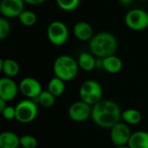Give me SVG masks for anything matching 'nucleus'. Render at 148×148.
<instances>
[{"mask_svg":"<svg viewBox=\"0 0 148 148\" xmlns=\"http://www.w3.org/2000/svg\"><path fill=\"white\" fill-rule=\"evenodd\" d=\"M147 13H148V12H147Z\"/></svg>","mask_w":148,"mask_h":148,"instance_id":"obj_33","label":"nucleus"},{"mask_svg":"<svg viewBox=\"0 0 148 148\" xmlns=\"http://www.w3.org/2000/svg\"><path fill=\"white\" fill-rule=\"evenodd\" d=\"M18 148H22V147H18Z\"/></svg>","mask_w":148,"mask_h":148,"instance_id":"obj_32","label":"nucleus"},{"mask_svg":"<svg viewBox=\"0 0 148 148\" xmlns=\"http://www.w3.org/2000/svg\"><path fill=\"white\" fill-rule=\"evenodd\" d=\"M2 115L7 120H12L14 119H16V109H15V107L7 106L5 107V109L4 110Z\"/></svg>","mask_w":148,"mask_h":148,"instance_id":"obj_26","label":"nucleus"},{"mask_svg":"<svg viewBox=\"0 0 148 148\" xmlns=\"http://www.w3.org/2000/svg\"><path fill=\"white\" fill-rule=\"evenodd\" d=\"M18 87L19 91L24 96L28 99H32V100H35L43 92L39 81L32 77L23 79L20 81Z\"/></svg>","mask_w":148,"mask_h":148,"instance_id":"obj_9","label":"nucleus"},{"mask_svg":"<svg viewBox=\"0 0 148 148\" xmlns=\"http://www.w3.org/2000/svg\"><path fill=\"white\" fill-rule=\"evenodd\" d=\"M132 132L130 127L125 122H119L111 128L110 138L116 146L128 145Z\"/></svg>","mask_w":148,"mask_h":148,"instance_id":"obj_8","label":"nucleus"},{"mask_svg":"<svg viewBox=\"0 0 148 148\" xmlns=\"http://www.w3.org/2000/svg\"><path fill=\"white\" fill-rule=\"evenodd\" d=\"M116 148H130L128 145H120V146H116Z\"/></svg>","mask_w":148,"mask_h":148,"instance_id":"obj_31","label":"nucleus"},{"mask_svg":"<svg viewBox=\"0 0 148 148\" xmlns=\"http://www.w3.org/2000/svg\"><path fill=\"white\" fill-rule=\"evenodd\" d=\"M16 109V119L23 124L32 122L38 116V106L34 100L24 99L20 101Z\"/></svg>","mask_w":148,"mask_h":148,"instance_id":"obj_5","label":"nucleus"},{"mask_svg":"<svg viewBox=\"0 0 148 148\" xmlns=\"http://www.w3.org/2000/svg\"><path fill=\"white\" fill-rule=\"evenodd\" d=\"M73 33L78 39L81 41H87L92 38L93 29L89 23L85 21H80L74 25Z\"/></svg>","mask_w":148,"mask_h":148,"instance_id":"obj_13","label":"nucleus"},{"mask_svg":"<svg viewBox=\"0 0 148 148\" xmlns=\"http://www.w3.org/2000/svg\"><path fill=\"white\" fill-rule=\"evenodd\" d=\"M38 140L32 135H23L20 137V147L22 148H36Z\"/></svg>","mask_w":148,"mask_h":148,"instance_id":"obj_24","label":"nucleus"},{"mask_svg":"<svg viewBox=\"0 0 148 148\" xmlns=\"http://www.w3.org/2000/svg\"><path fill=\"white\" fill-rule=\"evenodd\" d=\"M55 77L63 81H70L76 78L79 72L78 62L69 55L58 56L53 64Z\"/></svg>","mask_w":148,"mask_h":148,"instance_id":"obj_3","label":"nucleus"},{"mask_svg":"<svg viewBox=\"0 0 148 148\" xmlns=\"http://www.w3.org/2000/svg\"><path fill=\"white\" fill-rule=\"evenodd\" d=\"M3 63H4V60L0 58V72L3 71Z\"/></svg>","mask_w":148,"mask_h":148,"instance_id":"obj_30","label":"nucleus"},{"mask_svg":"<svg viewBox=\"0 0 148 148\" xmlns=\"http://www.w3.org/2000/svg\"><path fill=\"white\" fill-rule=\"evenodd\" d=\"M119 2L124 5H128L132 2V0H119Z\"/></svg>","mask_w":148,"mask_h":148,"instance_id":"obj_29","label":"nucleus"},{"mask_svg":"<svg viewBox=\"0 0 148 148\" xmlns=\"http://www.w3.org/2000/svg\"><path fill=\"white\" fill-rule=\"evenodd\" d=\"M78 64L82 70L91 71L97 66V60L92 54L89 52H82L78 58Z\"/></svg>","mask_w":148,"mask_h":148,"instance_id":"obj_17","label":"nucleus"},{"mask_svg":"<svg viewBox=\"0 0 148 148\" xmlns=\"http://www.w3.org/2000/svg\"><path fill=\"white\" fill-rule=\"evenodd\" d=\"M103 90L100 84L95 80H87L84 82L79 88L80 99L92 107L102 100Z\"/></svg>","mask_w":148,"mask_h":148,"instance_id":"obj_4","label":"nucleus"},{"mask_svg":"<svg viewBox=\"0 0 148 148\" xmlns=\"http://www.w3.org/2000/svg\"><path fill=\"white\" fill-rule=\"evenodd\" d=\"M20 23L25 26H32L37 22V16L32 11H24L18 17Z\"/></svg>","mask_w":148,"mask_h":148,"instance_id":"obj_22","label":"nucleus"},{"mask_svg":"<svg viewBox=\"0 0 148 148\" xmlns=\"http://www.w3.org/2000/svg\"><path fill=\"white\" fill-rule=\"evenodd\" d=\"M47 37L49 41L57 46L66 43L69 37V31L66 25L61 21L51 22L47 28Z\"/></svg>","mask_w":148,"mask_h":148,"instance_id":"obj_6","label":"nucleus"},{"mask_svg":"<svg viewBox=\"0 0 148 148\" xmlns=\"http://www.w3.org/2000/svg\"><path fill=\"white\" fill-rule=\"evenodd\" d=\"M23 0H2L0 2V12L4 18H18L25 11Z\"/></svg>","mask_w":148,"mask_h":148,"instance_id":"obj_11","label":"nucleus"},{"mask_svg":"<svg viewBox=\"0 0 148 148\" xmlns=\"http://www.w3.org/2000/svg\"><path fill=\"white\" fill-rule=\"evenodd\" d=\"M19 64L17 61L12 58H6L3 63V72L6 75L7 78L16 77L19 73Z\"/></svg>","mask_w":148,"mask_h":148,"instance_id":"obj_18","label":"nucleus"},{"mask_svg":"<svg viewBox=\"0 0 148 148\" xmlns=\"http://www.w3.org/2000/svg\"><path fill=\"white\" fill-rule=\"evenodd\" d=\"M125 23L133 31H143L148 27V13L140 9L131 10L125 17Z\"/></svg>","mask_w":148,"mask_h":148,"instance_id":"obj_7","label":"nucleus"},{"mask_svg":"<svg viewBox=\"0 0 148 148\" xmlns=\"http://www.w3.org/2000/svg\"><path fill=\"white\" fill-rule=\"evenodd\" d=\"M122 60L115 55H112L105 58H102V68L109 73H118L122 70Z\"/></svg>","mask_w":148,"mask_h":148,"instance_id":"obj_16","label":"nucleus"},{"mask_svg":"<svg viewBox=\"0 0 148 148\" xmlns=\"http://www.w3.org/2000/svg\"><path fill=\"white\" fill-rule=\"evenodd\" d=\"M128 145L130 148H148V132L137 131L132 133Z\"/></svg>","mask_w":148,"mask_h":148,"instance_id":"obj_15","label":"nucleus"},{"mask_svg":"<svg viewBox=\"0 0 148 148\" xmlns=\"http://www.w3.org/2000/svg\"><path fill=\"white\" fill-rule=\"evenodd\" d=\"M55 98L56 97L47 90V91H43L36 99L38 100V104L43 107L49 108L55 104V99H56Z\"/></svg>","mask_w":148,"mask_h":148,"instance_id":"obj_21","label":"nucleus"},{"mask_svg":"<svg viewBox=\"0 0 148 148\" xmlns=\"http://www.w3.org/2000/svg\"><path fill=\"white\" fill-rule=\"evenodd\" d=\"M25 3H27L29 5H40L42 3H44L45 0H23Z\"/></svg>","mask_w":148,"mask_h":148,"instance_id":"obj_27","label":"nucleus"},{"mask_svg":"<svg viewBox=\"0 0 148 148\" xmlns=\"http://www.w3.org/2000/svg\"><path fill=\"white\" fill-rule=\"evenodd\" d=\"M10 32H11V25L9 21L5 18L0 17V41L6 38Z\"/></svg>","mask_w":148,"mask_h":148,"instance_id":"obj_25","label":"nucleus"},{"mask_svg":"<svg viewBox=\"0 0 148 148\" xmlns=\"http://www.w3.org/2000/svg\"><path fill=\"white\" fill-rule=\"evenodd\" d=\"M18 90V86L11 78L0 79V99L6 102L11 101L16 98Z\"/></svg>","mask_w":148,"mask_h":148,"instance_id":"obj_12","label":"nucleus"},{"mask_svg":"<svg viewBox=\"0 0 148 148\" xmlns=\"http://www.w3.org/2000/svg\"><path fill=\"white\" fill-rule=\"evenodd\" d=\"M68 114L71 119H72L73 121L83 122L91 117L92 106L83 102L82 100L74 102L69 107Z\"/></svg>","mask_w":148,"mask_h":148,"instance_id":"obj_10","label":"nucleus"},{"mask_svg":"<svg viewBox=\"0 0 148 148\" xmlns=\"http://www.w3.org/2000/svg\"><path fill=\"white\" fill-rule=\"evenodd\" d=\"M89 48L93 56L105 58L114 55L118 48V42L113 34L103 32L92 37L90 40Z\"/></svg>","mask_w":148,"mask_h":148,"instance_id":"obj_2","label":"nucleus"},{"mask_svg":"<svg viewBox=\"0 0 148 148\" xmlns=\"http://www.w3.org/2000/svg\"><path fill=\"white\" fill-rule=\"evenodd\" d=\"M121 111L117 103L112 100H100L92 107L91 118L103 128H112L121 119Z\"/></svg>","mask_w":148,"mask_h":148,"instance_id":"obj_1","label":"nucleus"},{"mask_svg":"<svg viewBox=\"0 0 148 148\" xmlns=\"http://www.w3.org/2000/svg\"><path fill=\"white\" fill-rule=\"evenodd\" d=\"M58 5L64 11H73L79 5L80 0H56Z\"/></svg>","mask_w":148,"mask_h":148,"instance_id":"obj_23","label":"nucleus"},{"mask_svg":"<svg viewBox=\"0 0 148 148\" xmlns=\"http://www.w3.org/2000/svg\"><path fill=\"white\" fill-rule=\"evenodd\" d=\"M64 90H65L64 81H63L62 79L57 77L52 78L48 83V91L55 97L62 95L64 92Z\"/></svg>","mask_w":148,"mask_h":148,"instance_id":"obj_20","label":"nucleus"},{"mask_svg":"<svg viewBox=\"0 0 148 148\" xmlns=\"http://www.w3.org/2000/svg\"><path fill=\"white\" fill-rule=\"evenodd\" d=\"M7 106L6 105V101H5L4 99H0V114H2L4 110L5 109V107Z\"/></svg>","mask_w":148,"mask_h":148,"instance_id":"obj_28","label":"nucleus"},{"mask_svg":"<svg viewBox=\"0 0 148 148\" xmlns=\"http://www.w3.org/2000/svg\"><path fill=\"white\" fill-rule=\"evenodd\" d=\"M121 119L127 125H137L142 119V115L136 109H127L121 114Z\"/></svg>","mask_w":148,"mask_h":148,"instance_id":"obj_19","label":"nucleus"},{"mask_svg":"<svg viewBox=\"0 0 148 148\" xmlns=\"http://www.w3.org/2000/svg\"><path fill=\"white\" fill-rule=\"evenodd\" d=\"M20 147V137L15 132L5 131L0 133V148Z\"/></svg>","mask_w":148,"mask_h":148,"instance_id":"obj_14","label":"nucleus"}]
</instances>
